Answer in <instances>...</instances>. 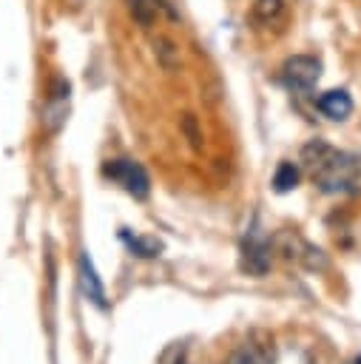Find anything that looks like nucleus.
<instances>
[{
    "label": "nucleus",
    "instance_id": "nucleus-12",
    "mask_svg": "<svg viewBox=\"0 0 361 364\" xmlns=\"http://www.w3.org/2000/svg\"><path fill=\"white\" fill-rule=\"evenodd\" d=\"M352 364H361V355H355V358H352Z\"/></svg>",
    "mask_w": 361,
    "mask_h": 364
},
{
    "label": "nucleus",
    "instance_id": "nucleus-13",
    "mask_svg": "<svg viewBox=\"0 0 361 364\" xmlns=\"http://www.w3.org/2000/svg\"><path fill=\"white\" fill-rule=\"evenodd\" d=\"M176 364H182V361H176Z\"/></svg>",
    "mask_w": 361,
    "mask_h": 364
},
{
    "label": "nucleus",
    "instance_id": "nucleus-6",
    "mask_svg": "<svg viewBox=\"0 0 361 364\" xmlns=\"http://www.w3.org/2000/svg\"><path fill=\"white\" fill-rule=\"evenodd\" d=\"M80 287H82V293H85V299L91 304H97V307L105 310V287H102V282H99V276H97L94 262H91L88 253L80 256Z\"/></svg>",
    "mask_w": 361,
    "mask_h": 364
},
{
    "label": "nucleus",
    "instance_id": "nucleus-4",
    "mask_svg": "<svg viewBox=\"0 0 361 364\" xmlns=\"http://www.w3.org/2000/svg\"><path fill=\"white\" fill-rule=\"evenodd\" d=\"M242 267L253 276H262L270 270V242L259 236L256 228H250L242 239Z\"/></svg>",
    "mask_w": 361,
    "mask_h": 364
},
{
    "label": "nucleus",
    "instance_id": "nucleus-1",
    "mask_svg": "<svg viewBox=\"0 0 361 364\" xmlns=\"http://www.w3.org/2000/svg\"><path fill=\"white\" fill-rule=\"evenodd\" d=\"M301 159L313 176V182L324 193H355L361 191V156L335 151L333 145L316 139L304 145Z\"/></svg>",
    "mask_w": 361,
    "mask_h": 364
},
{
    "label": "nucleus",
    "instance_id": "nucleus-2",
    "mask_svg": "<svg viewBox=\"0 0 361 364\" xmlns=\"http://www.w3.org/2000/svg\"><path fill=\"white\" fill-rule=\"evenodd\" d=\"M102 173L111 179V182H117L128 196H134V199H145L148 193H151V179H148V171L139 165V162H134V159H108L105 165H102Z\"/></svg>",
    "mask_w": 361,
    "mask_h": 364
},
{
    "label": "nucleus",
    "instance_id": "nucleus-3",
    "mask_svg": "<svg viewBox=\"0 0 361 364\" xmlns=\"http://www.w3.org/2000/svg\"><path fill=\"white\" fill-rule=\"evenodd\" d=\"M321 77V60L313 54H293L281 65V80L290 91H310Z\"/></svg>",
    "mask_w": 361,
    "mask_h": 364
},
{
    "label": "nucleus",
    "instance_id": "nucleus-5",
    "mask_svg": "<svg viewBox=\"0 0 361 364\" xmlns=\"http://www.w3.org/2000/svg\"><path fill=\"white\" fill-rule=\"evenodd\" d=\"M316 105H318V111H321L327 119H335V122H341V119H347V117L352 114V97H350L344 88L324 91V94L316 100Z\"/></svg>",
    "mask_w": 361,
    "mask_h": 364
},
{
    "label": "nucleus",
    "instance_id": "nucleus-9",
    "mask_svg": "<svg viewBox=\"0 0 361 364\" xmlns=\"http://www.w3.org/2000/svg\"><path fill=\"white\" fill-rule=\"evenodd\" d=\"M298 176H301V171H298L296 162H281V165L276 168V173H273V191H276V193L293 191V188L298 185Z\"/></svg>",
    "mask_w": 361,
    "mask_h": 364
},
{
    "label": "nucleus",
    "instance_id": "nucleus-7",
    "mask_svg": "<svg viewBox=\"0 0 361 364\" xmlns=\"http://www.w3.org/2000/svg\"><path fill=\"white\" fill-rule=\"evenodd\" d=\"M162 11H168V6L162 0H131V14L139 26H153ZM168 14H173V11H168Z\"/></svg>",
    "mask_w": 361,
    "mask_h": 364
},
{
    "label": "nucleus",
    "instance_id": "nucleus-10",
    "mask_svg": "<svg viewBox=\"0 0 361 364\" xmlns=\"http://www.w3.org/2000/svg\"><path fill=\"white\" fill-rule=\"evenodd\" d=\"M122 236V242L136 253V256H142V259H153V256H159V250H162V245L156 242V239H139V236H131V233H119Z\"/></svg>",
    "mask_w": 361,
    "mask_h": 364
},
{
    "label": "nucleus",
    "instance_id": "nucleus-8",
    "mask_svg": "<svg viewBox=\"0 0 361 364\" xmlns=\"http://www.w3.org/2000/svg\"><path fill=\"white\" fill-rule=\"evenodd\" d=\"M227 364H273V355H270V350L264 347V344H244V347H239L233 355H230V361Z\"/></svg>",
    "mask_w": 361,
    "mask_h": 364
},
{
    "label": "nucleus",
    "instance_id": "nucleus-11",
    "mask_svg": "<svg viewBox=\"0 0 361 364\" xmlns=\"http://www.w3.org/2000/svg\"><path fill=\"white\" fill-rule=\"evenodd\" d=\"M281 9H284L281 0H256V3H253V14H256L259 20H264V23L276 20V17L281 14Z\"/></svg>",
    "mask_w": 361,
    "mask_h": 364
}]
</instances>
